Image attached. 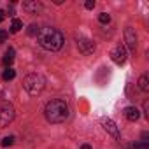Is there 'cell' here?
I'll return each instance as SVG.
<instances>
[{
    "instance_id": "6da1fadb",
    "label": "cell",
    "mask_w": 149,
    "mask_h": 149,
    "mask_svg": "<svg viewBox=\"0 0 149 149\" xmlns=\"http://www.w3.org/2000/svg\"><path fill=\"white\" fill-rule=\"evenodd\" d=\"M37 42L47 51H58L63 46V35L60 30L46 26V28H40V32L37 35Z\"/></svg>"
},
{
    "instance_id": "7a4b0ae2",
    "label": "cell",
    "mask_w": 149,
    "mask_h": 149,
    "mask_svg": "<svg viewBox=\"0 0 149 149\" xmlns=\"http://www.w3.org/2000/svg\"><path fill=\"white\" fill-rule=\"evenodd\" d=\"M44 114H46V119L49 123H61L68 118V105L65 100H60V98L49 100L46 104Z\"/></svg>"
},
{
    "instance_id": "3957f363",
    "label": "cell",
    "mask_w": 149,
    "mask_h": 149,
    "mask_svg": "<svg viewBox=\"0 0 149 149\" xmlns=\"http://www.w3.org/2000/svg\"><path fill=\"white\" fill-rule=\"evenodd\" d=\"M44 86H46V79L40 76V74H28V76L23 79V88H25L32 97L40 95L42 90H44Z\"/></svg>"
},
{
    "instance_id": "277c9868",
    "label": "cell",
    "mask_w": 149,
    "mask_h": 149,
    "mask_svg": "<svg viewBox=\"0 0 149 149\" xmlns=\"http://www.w3.org/2000/svg\"><path fill=\"white\" fill-rule=\"evenodd\" d=\"M14 119V107L9 102L0 104V128H6Z\"/></svg>"
},
{
    "instance_id": "5b68a950",
    "label": "cell",
    "mask_w": 149,
    "mask_h": 149,
    "mask_svg": "<svg viewBox=\"0 0 149 149\" xmlns=\"http://www.w3.org/2000/svg\"><path fill=\"white\" fill-rule=\"evenodd\" d=\"M111 60L114 61V63H118V65H123L125 61H126V49H125V46H116L112 51H111Z\"/></svg>"
},
{
    "instance_id": "8992f818",
    "label": "cell",
    "mask_w": 149,
    "mask_h": 149,
    "mask_svg": "<svg viewBox=\"0 0 149 149\" xmlns=\"http://www.w3.org/2000/svg\"><path fill=\"white\" fill-rule=\"evenodd\" d=\"M125 42H126L128 49L135 53V49H137V33H135V30L132 26L125 28Z\"/></svg>"
},
{
    "instance_id": "52a82bcc",
    "label": "cell",
    "mask_w": 149,
    "mask_h": 149,
    "mask_svg": "<svg viewBox=\"0 0 149 149\" xmlns=\"http://www.w3.org/2000/svg\"><path fill=\"white\" fill-rule=\"evenodd\" d=\"M77 47H79V51H81L83 54H91V53H95V44H93L90 39H86V37H77Z\"/></svg>"
},
{
    "instance_id": "ba28073f",
    "label": "cell",
    "mask_w": 149,
    "mask_h": 149,
    "mask_svg": "<svg viewBox=\"0 0 149 149\" xmlns=\"http://www.w3.org/2000/svg\"><path fill=\"white\" fill-rule=\"evenodd\" d=\"M100 123H102V126H104L105 132H109L111 135H114L116 139H119V130H118V126H116V123H114L112 119H109V118H102Z\"/></svg>"
},
{
    "instance_id": "9c48e42d",
    "label": "cell",
    "mask_w": 149,
    "mask_h": 149,
    "mask_svg": "<svg viewBox=\"0 0 149 149\" xmlns=\"http://www.w3.org/2000/svg\"><path fill=\"white\" fill-rule=\"evenodd\" d=\"M23 9H25L28 14H37V13L42 9V4L37 2V0H25V2H23Z\"/></svg>"
},
{
    "instance_id": "30bf717a",
    "label": "cell",
    "mask_w": 149,
    "mask_h": 149,
    "mask_svg": "<svg viewBox=\"0 0 149 149\" xmlns=\"http://www.w3.org/2000/svg\"><path fill=\"white\" fill-rule=\"evenodd\" d=\"M125 118H126L128 121H137V119L140 118V111H139L137 107H126V109H125Z\"/></svg>"
},
{
    "instance_id": "8fae6325",
    "label": "cell",
    "mask_w": 149,
    "mask_h": 149,
    "mask_svg": "<svg viewBox=\"0 0 149 149\" xmlns=\"http://www.w3.org/2000/svg\"><path fill=\"white\" fill-rule=\"evenodd\" d=\"M2 61H4V65H6V67H9V65L14 61V49H13V47H9V49L6 51V54H4V58H2Z\"/></svg>"
},
{
    "instance_id": "7c38bea8",
    "label": "cell",
    "mask_w": 149,
    "mask_h": 149,
    "mask_svg": "<svg viewBox=\"0 0 149 149\" xmlns=\"http://www.w3.org/2000/svg\"><path fill=\"white\" fill-rule=\"evenodd\" d=\"M139 88L142 91H149V79H147L146 74H144V76H140V79H139Z\"/></svg>"
},
{
    "instance_id": "4fadbf2b",
    "label": "cell",
    "mask_w": 149,
    "mask_h": 149,
    "mask_svg": "<svg viewBox=\"0 0 149 149\" xmlns=\"http://www.w3.org/2000/svg\"><path fill=\"white\" fill-rule=\"evenodd\" d=\"M21 28H23V21L18 19V18H14L13 19V25H11V33H18Z\"/></svg>"
},
{
    "instance_id": "5bb4252c",
    "label": "cell",
    "mask_w": 149,
    "mask_h": 149,
    "mask_svg": "<svg viewBox=\"0 0 149 149\" xmlns=\"http://www.w3.org/2000/svg\"><path fill=\"white\" fill-rule=\"evenodd\" d=\"M2 77H4V81H13V79L16 77V70L9 67L7 70H4V76H2Z\"/></svg>"
},
{
    "instance_id": "9a60e30c",
    "label": "cell",
    "mask_w": 149,
    "mask_h": 149,
    "mask_svg": "<svg viewBox=\"0 0 149 149\" xmlns=\"http://www.w3.org/2000/svg\"><path fill=\"white\" fill-rule=\"evenodd\" d=\"M13 144H14V137H13V135L6 137V139L2 140V146H4V147H9V146H13Z\"/></svg>"
},
{
    "instance_id": "2e32d148",
    "label": "cell",
    "mask_w": 149,
    "mask_h": 149,
    "mask_svg": "<svg viewBox=\"0 0 149 149\" xmlns=\"http://www.w3.org/2000/svg\"><path fill=\"white\" fill-rule=\"evenodd\" d=\"M98 21H100V23H104V25H105V23H109V21H111V16H109V14H107V13H102V14H100V16H98Z\"/></svg>"
},
{
    "instance_id": "e0dca14e",
    "label": "cell",
    "mask_w": 149,
    "mask_h": 149,
    "mask_svg": "<svg viewBox=\"0 0 149 149\" xmlns=\"http://www.w3.org/2000/svg\"><path fill=\"white\" fill-rule=\"evenodd\" d=\"M39 32H40V28H39L37 25H30V28H28V35H39Z\"/></svg>"
},
{
    "instance_id": "ac0fdd59",
    "label": "cell",
    "mask_w": 149,
    "mask_h": 149,
    "mask_svg": "<svg viewBox=\"0 0 149 149\" xmlns=\"http://www.w3.org/2000/svg\"><path fill=\"white\" fill-rule=\"evenodd\" d=\"M132 149H149V146H147V142H137Z\"/></svg>"
},
{
    "instance_id": "d6986e66",
    "label": "cell",
    "mask_w": 149,
    "mask_h": 149,
    "mask_svg": "<svg viewBox=\"0 0 149 149\" xmlns=\"http://www.w3.org/2000/svg\"><path fill=\"white\" fill-rule=\"evenodd\" d=\"M7 37H9V32H6V30H0V44H2V42H6V40H7Z\"/></svg>"
},
{
    "instance_id": "ffe728a7",
    "label": "cell",
    "mask_w": 149,
    "mask_h": 149,
    "mask_svg": "<svg viewBox=\"0 0 149 149\" xmlns=\"http://www.w3.org/2000/svg\"><path fill=\"white\" fill-rule=\"evenodd\" d=\"M84 7H86V9H93V7H95V0H86Z\"/></svg>"
},
{
    "instance_id": "44dd1931",
    "label": "cell",
    "mask_w": 149,
    "mask_h": 149,
    "mask_svg": "<svg viewBox=\"0 0 149 149\" xmlns=\"http://www.w3.org/2000/svg\"><path fill=\"white\" fill-rule=\"evenodd\" d=\"M4 19H6V13H4V11H0V23H2Z\"/></svg>"
},
{
    "instance_id": "7402d4cb",
    "label": "cell",
    "mask_w": 149,
    "mask_h": 149,
    "mask_svg": "<svg viewBox=\"0 0 149 149\" xmlns=\"http://www.w3.org/2000/svg\"><path fill=\"white\" fill-rule=\"evenodd\" d=\"M81 149H91V146H90V144H83V147H81Z\"/></svg>"
}]
</instances>
